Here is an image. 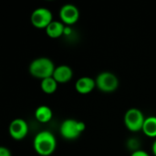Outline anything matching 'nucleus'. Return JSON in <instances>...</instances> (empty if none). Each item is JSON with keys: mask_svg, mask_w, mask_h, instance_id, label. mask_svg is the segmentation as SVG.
Returning a JSON list of instances; mask_svg holds the SVG:
<instances>
[{"mask_svg": "<svg viewBox=\"0 0 156 156\" xmlns=\"http://www.w3.org/2000/svg\"><path fill=\"white\" fill-rule=\"evenodd\" d=\"M66 31L65 26L61 21L53 20L46 28L47 35L51 38H58L60 37Z\"/></svg>", "mask_w": 156, "mask_h": 156, "instance_id": "obj_11", "label": "nucleus"}, {"mask_svg": "<svg viewBox=\"0 0 156 156\" xmlns=\"http://www.w3.org/2000/svg\"><path fill=\"white\" fill-rule=\"evenodd\" d=\"M131 156H150L146 152L143 151V150H137V151H134Z\"/></svg>", "mask_w": 156, "mask_h": 156, "instance_id": "obj_16", "label": "nucleus"}, {"mask_svg": "<svg viewBox=\"0 0 156 156\" xmlns=\"http://www.w3.org/2000/svg\"><path fill=\"white\" fill-rule=\"evenodd\" d=\"M58 84V83L55 80V79L53 77H50V78H47L41 80L40 88L43 92L47 94H52L57 90Z\"/></svg>", "mask_w": 156, "mask_h": 156, "instance_id": "obj_14", "label": "nucleus"}, {"mask_svg": "<svg viewBox=\"0 0 156 156\" xmlns=\"http://www.w3.org/2000/svg\"><path fill=\"white\" fill-rule=\"evenodd\" d=\"M145 117L137 108L129 109L124 115V124L130 132H139L143 130V126L145 121Z\"/></svg>", "mask_w": 156, "mask_h": 156, "instance_id": "obj_4", "label": "nucleus"}, {"mask_svg": "<svg viewBox=\"0 0 156 156\" xmlns=\"http://www.w3.org/2000/svg\"><path fill=\"white\" fill-rule=\"evenodd\" d=\"M27 123L23 119H15L9 125V134L14 140H23L27 136Z\"/></svg>", "mask_w": 156, "mask_h": 156, "instance_id": "obj_8", "label": "nucleus"}, {"mask_svg": "<svg viewBox=\"0 0 156 156\" xmlns=\"http://www.w3.org/2000/svg\"><path fill=\"white\" fill-rule=\"evenodd\" d=\"M96 87V81L90 77H81L75 84L76 90L80 94H88L91 92Z\"/></svg>", "mask_w": 156, "mask_h": 156, "instance_id": "obj_10", "label": "nucleus"}, {"mask_svg": "<svg viewBox=\"0 0 156 156\" xmlns=\"http://www.w3.org/2000/svg\"><path fill=\"white\" fill-rule=\"evenodd\" d=\"M144 133L152 138H156V117L155 116H149L145 119L143 130Z\"/></svg>", "mask_w": 156, "mask_h": 156, "instance_id": "obj_13", "label": "nucleus"}, {"mask_svg": "<svg viewBox=\"0 0 156 156\" xmlns=\"http://www.w3.org/2000/svg\"><path fill=\"white\" fill-rule=\"evenodd\" d=\"M56 67L53 61L48 58H37L29 65V73L41 80L53 76Z\"/></svg>", "mask_w": 156, "mask_h": 156, "instance_id": "obj_2", "label": "nucleus"}, {"mask_svg": "<svg viewBox=\"0 0 156 156\" xmlns=\"http://www.w3.org/2000/svg\"><path fill=\"white\" fill-rule=\"evenodd\" d=\"M31 23L37 28H47V27L53 21L52 12L45 7H39L31 14Z\"/></svg>", "mask_w": 156, "mask_h": 156, "instance_id": "obj_6", "label": "nucleus"}, {"mask_svg": "<svg viewBox=\"0 0 156 156\" xmlns=\"http://www.w3.org/2000/svg\"><path fill=\"white\" fill-rule=\"evenodd\" d=\"M86 125L84 122L68 119L65 120L60 125V134L66 140H75L80 137V135L85 131Z\"/></svg>", "mask_w": 156, "mask_h": 156, "instance_id": "obj_3", "label": "nucleus"}, {"mask_svg": "<svg viewBox=\"0 0 156 156\" xmlns=\"http://www.w3.org/2000/svg\"><path fill=\"white\" fill-rule=\"evenodd\" d=\"M152 150H153V153H154V154L156 156V139H155V141L154 142V144H153Z\"/></svg>", "mask_w": 156, "mask_h": 156, "instance_id": "obj_17", "label": "nucleus"}, {"mask_svg": "<svg viewBox=\"0 0 156 156\" xmlns=\"http://www.w3.org/2000/svg\"><path fill=\"white\" fill-rule=\"evenodd\" d=\"M52 116H53L52 110L46 105L37 107L35 112V117L39 122H43V123L48 122L52 119Z\"/></svg>", "mask_w": 156, "mask_h": 156, "instance_id": "obj_12", "label": "nucleus"}, {"mask_svg": "<svg viewBox=\"0 0 156 156\" xmlns=\"http://www.w3.org/2000/svg\"><path fill=\"white\" fill-rule=\"evenodd\" d=\"M96 87L103 92L115 91L119 87V80L117 76L110 71L100 73L95 79Z\"/></svg>", "mask_w": 156, "mask_h": 156, "instance_id": "obj_5", "label": "nucleus"}, {"mask_svg": "<svg viewBox=\"0 0 156 156\" xmlns=\"http://www.w3.org/2000/svg\"><path fill=\"white\" fill-rule=\"evenodd\" d=\"M33 146L37 154L41 156H49L54 153L56 149L57 141L51 132L42 131L35 136Z\"/></svg>", "mask_w": 156, "mask_h": 156, "instance_id": "obj_1", "label": "nucleus"}, {"mask_svg": "<svg viewBox=\"0 0 156 156\" xmlns=\"http://www.w3.org/2000/svg\"><path fill=\"white\" fill-rule=\"evenodd\" d=\"M0 156H11L10 151L4 146L0 147Z\"/></svg>", "mask_w": 156, "mask_h": 156, "instance_id": "obj_15", "label": "nucleus"}, {"mask_svg": "<svg viewBox=\"0 0 156 156\" xmlns=\"http://www.w3.org/2000/svg\"><path fill=\"white\" fill-rule=\"evenodd\" d=\"M60 21L64 25H73L80 18V11L77 6L71 4L64 5L59 10Z\"/></svg>", "mask_w": 156, "mask_h": 156, "instance_id": "obj_7", "label": "nucleus"}, {"mask_svg": "<svg viewBox=\"0 0 156 156\" xmlns=\"http://www.w3.org/2000/svg\"><path fill=\"white\" fill-rule=\"evenodd\" d=\"M58 83H67L73 77V70L68 65H60L54 70L53 76Z\"/></svg>", "mask_w": 156, "mask_h": 156, "instance_id": "obj_9", "label": "nucleus"}]
</instances>
